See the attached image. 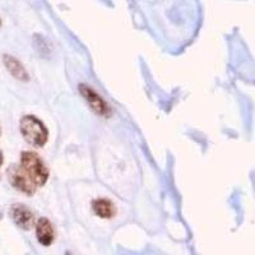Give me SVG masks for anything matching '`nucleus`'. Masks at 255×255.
Masks as SVG:
<instances>
[{"instance_id":"6","label":"nucleus","mask_w":255,"mask_h":255,"mask_svg":"<svg viewBox=\"0 0 255 255\" xmlns=\"http://www.w3.org/2000/svg\"><path fill=\"white\" fill-rule=\"evenodd\" d=\"M36 235H37L38 241L42 245H45V247L52 244L54 238H55V231H54V227H52V225L50 223V221L47 218H40L37 221V225H36Z\"/></svg>"},{"instance_id":"3","label":"nucleus","mask_w":255,"mask_h":255,"mask_svg":"<svg viewBox=\"0 0 255 255\" xmlns=\"http://www.w3.org/2000/svg\"><path fill=\"white\" fill-rule=\"evenodd\" d=\"M79 91H81L82 96L86 99V101L88 102V105H90L93 111H96V113L102 116H108L110 114V109H109L108 104L104 101V99L96 91H93L88 86H84V84L79 86Z\"/></svg>"},{"instance_id":"5","label":"nucleus","mask_w":255,"mask_h":255,"mask_svg":"<svg viewBox=\"0 0 255 255\" xmlns=\"http://www.w3.org/2000/svg\"><path fill=\"white\" fill-rule=\"evenodd\" d=\"M10 215H12L13 221L17 223L20 229L29 230V227L33 225V215H32V212L26 206H23V204L13 206L12 211H10Z\"/></svg>"},{"instance_id":"8","label":"nucleus","mask_w":255,"mask_h":255,"mask_svg":"<svg viewBox=\"0 0 255 255\" xmlns=\"http://www.w3.org/2000/svg\"><path fill=\"white\" fill-rule=\"evenodd\" d=\"M93 212L101 218H111L115 213L113 203L108 199H96L92 203Z\"/></svg>"},{"instance_id":"10","label":"nucleus","mask_w":255,"mask_h":255,"mask_svg":"<svg viewBox=\"0 0 255 255\" xmlns=\"http://www.w3.org/2000/svg\"><path fill=\"white\" fill-rule=\"evenodd\" d=\"M0 26H1V20H0Z\"/></svg>"},{"instance_id":"7","label":"nucleus","mask_w":255,"mask_h":255,"mask_svg":"<svg viewBox=\"0 0 255 255\" xmlns=\"http://www.w3.org/2000/svg\"><path fill=\"white\" fill-rule=\"evenodd\" d=\"M4 64H5L6 69L9 70V73L13 77H15L17 79H22V81H27L28 79V74H27L26 69H24L23 65L17 59H14L13 56L5 55L4 56Z\"/></svg>"},{"instance_id":"4","label":"nucleus","mask_w":255,"mask_h":255,"mask_svg":"<svg viewBox=\"0 0 255 255\" xmlns=\"http://www.w3.org/2000/svg\"><path fill=\"white\" fill-rule=\"evenodd\" d=\"M10 181H12L13 186L18 189V190L23 191L26 194H33L37 186L33 184L31 179L24 174V171L19 167H13V170L9 174Z\"/></svg>"},{"instance_id":"1","label":"nucleus","mask_w":255,"mask_h":255,"mask_svg":"<svg viewBox=\"0 0 255 255\" xmlns=\"http://www.w3.org/2000/svg\"><path fill=\"white\" fill-rule=\"evenodd\" d=\"M20 133L23 135L27 143H29L33 147H44L47 142V129L45 124L41 120H38L36 116L27 115L20 120Z\"/></svg>"},{"instance_id":"9","label":"nucleus","mask_w":255,"mask_h":255,"mask_svg":"<svg viewBox=\"0 0 255 255\" xmlns=\"http://www.w3.org/2000/svg\"><path fill=\"white\" fill-rule=\"evenodd\" d=\"M3 165V153L0 152V166Z\"/></svg>"},{"instance_id":"2","label":"nucleus","mask_w":255,"mask_h":255,"mask_svg":"<svg viewBox=\"0 0 255 255\" xmlns=\"http://www.w3.org/2000/svg\"><path fill=\"white\" fill-rule=\"evenodd\" d=\"M20 168L36 186H42L49 179V170L42 159L33 152H23L20 157Z\"/></svg>"}]
</instances>
